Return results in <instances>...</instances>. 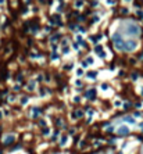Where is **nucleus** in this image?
I'll return each instance as SVG.
<instances>
[{"label": "nucleus", "instance_id": "f257e3e1", "mask_svg": "<svg viewBox=\"0 0 143 154\" xmlns=\"http://www.w3.org/2000/svg\"><path fill=\"white\" fill-rule=\"evenodd\" d=\"M136 47H138V42H135V41L124 42V49L127 50V52H133Z\"/></svg>", "mask_w": 143, "mask_h": 154}, {"label": "nucleus", "instance_id": "f03ea898", "mask_svg": "<svg viewBox=\"0 0 143 154\" xmlns=\"http://www.w3.org/2000/svg\"><path fill=\"white\" fill-rule=\"evenodd\" d=\"M113 41H114L117 49H124V42H122V38H121L119 33H115L114 36H113Z\"/></svg>", "mask_w": 143, "mask_h": 154}, {"label": "nucleus", "instance_id": "7ed1b4c3", "mask_svg": "<svg viewBox=\"0 0 143 154\" xmlns=\"http://www.w3.org/2000/svg\"><path fill=\"white\" fill-rule=\"evenodd\" d=\"M127 32L129 33V35H138V33H139V27H138V25H135V24L128 25Z\"/></svg>", "mask_w": 143, "mask_h": 154}, {"label": "nucleus", "instance_id": "20e7f679", "mask_svg": "<svg viewBox=\"0 0 143 154\" xmlns=\"http://www.w3.org/2000/svg\"><path fill=\"white\" fill-rule=\"evenodd\" d=\"M117 132H118L119 136H125V135L129 133V128L125 126V125H122V126H119L118 129H117Z\"/></svg>", "mask_w": 143, "mask_h": 154}, {"label": "nucleus", "instance_id": "39448f33", "mask_svg": "<svg viewBox=\"0 0 143 154\" xmlns=\"http://www.w3.org/2000/svg\"><path fill=\"white\" fill-rule=\"evenodd\" d=\"M14 140H16V136H14V135H8V136H6V139H4V144H6V146L13 144Z\"/></svg>", "mask_w": 143, "mask_h": 154}, {"label": "nucleus", "instance_id": "423d86ee", "mask_svg": "<svg viewBox=\"0 0 143 154\" xmlns=\"http://www.w3.org/2000/svg\"><path fill=\"white\" fill-rule=\"evenodd\" d=\"M87 99H90V100H93L95 99V96H96V92H95V89H90V90H87L86 92V94H85Z\"/></svg>", "mask_w": 143, "mask_h": 154}, {"label": "nucleus", "instance_id": "0eeeda50", "mask_svg": "<svg viewBox=\"0 0 143 154\" xmlns=\"http://www.w3.org/2000/svg\"><path fill=\"white\" fill-rule=\"evenodd\" d=\"M87 77L90 78V79H95V78L97 77V72H96V71H90V72H87Z\"/></svg>", "mask_w": 143, "mask_h": 154}, {"label": "nucleus", "instance_id": "6e6552de", "mask_svg": "<svg viewBox=\"0 0 143 154\" xmlns=\"http://www.w3.org/2000/svg\"><path fill=\"white\" fill-rule=\"evenodd\" d=\"M60 144H61V146L67 144V136H65V135H64V136H61V139H60Z\"/></svg>", "mask_w": 143, "mask_h": 154}, {"label": "nucleus", "instance_id": "1a4fd4ad", "mask_svg": "<svg viewBox=\"0 0 143 154\" xmlns=\"http://www.w3.org/2000/svg\"><path fill=\"white\" fill-rule=\"evenodd\" d=\"M82 115H84V113H82V111H79V110L74 113V118H81V117H82Z\"/></svg>", "mask_w": 143, "mask_h": 154}, {"label": "nucleus", "instance_id": "9d476101", "mask_svg": "<svg viewBox=\"0 0 143 154\" xmlns=\"http://www.w3.org/2000/svg\"><path fill=\"white\" fill-rule=\"evenodd\" d=\"M124 121L129 122V124H135V119H133L132 117H125V118H124Z\"/></svg>", "mask_w": 143, "mask_h": 154}, {"label": "nucleus", "instance_id": "9b49d317", "mask_svg": "<svg viewBox=\"0 0 143 154\" xmlns=\"http://www.w3.org/2000/svg\"><path fill=\"white\" fill-rule=\"evenodd\" d=\"M113 130H114V128H113V126H108V128H107V132H108V133H111Z\"/></svg>", "mask_w": 143, "mask_h": 154}, {"label": "nucleus", "instance_id": "f8f14e48", "mask_svg": "<svg viewBox=\"0 0 143 154\" xmlns=\"http://www.w3.org/2000/svg\"><path fill=\"white\" fill-rule=\"evenodd\" d=\"M96 52L102 53V46H96Z\"/></svg>", "mask_w": 143, "mask_h": 154}, {"label": "nucleus", "instance_id": "ddd939ff", "mask_svg": "<svg viewBox=\"0 0 143 154\" xmlns=\"http://www.w3.org/2000/svg\"><path fill=\"white\" fill-rule=\"evenodd\" d=\"M86 63H89V64H92V63H93V58H90V57H89V58H87V60H86Z\"/></svg>", "mask_w": 143, "mask_h": 154}, {"label": "nucleus", "instance_id": "4468645a", "mask_svg": "<svg viewBox=\"0 0 143 154\" xmlns=\"http://www.w3.org/2000/svg\"><path fill=\"white\" fill-rule=\"evenodd\" d=\"M49 133V129H47V128H44V129H43V135H47Z\"/></svg>", "mask_w": 143, "mask_h": 154}]
</instances>
